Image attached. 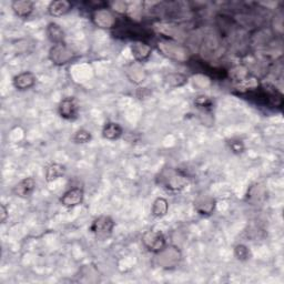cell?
Here are the masks:
<instances>
[{"mask_svg":"<svg viewBox=\"0 0 284 284\" xmlns=\"http://www.w3.org/2000/svg\"><path fill=\"white\" fill-rule=\"evenodd\" d=\"M13 84L17 90H28L36 84V76L32 72H21L14 78Z\"/></svg>","mask_w":284,"mask_h":284,"instance_id":"obj_10","label":"cell"},{"mask_svg":"<svg viewBox=\"0 0 284 284\" xmlns=\"http://www.w3.org/2000/svg\"><path fill=\"white\" fill-rule=\"evenodd\" d=\"M234 256L237 260L246 261L250 259V250L245 245H237L234 248Z\"/></svg>","mask_w":284,"mask_h":284,"instance_id":"obj_22","label":"cell"},{"mask_svg":"<svg viewBox=\"0 0 284 284\" xmlns=\"http://www.w3.org/2000/svg\"><path fill=\"white\" fill-rule=\"evenodd\" d=\"M84 190L81 188H72L68 190L60 199L61 205L66 208H73L83 204L84 201Z\"/></svg>","mask_w":284,"mask_h":284,"instance_id":"obj_9","label":"cell"},{"mask_svg":"<svg viewBox=\"0 0 284 284\" xmlns=\"http://www.w3.org/2000/svg\"><path fill=\"white\" fill-rule=\"evenodd\" d=\"M131 52L138 62H144L151 56V47L146 43L136 42L131 45Z\"/></svg>","mask_w":284,"mask_h":284,"instance_id":"obj_11","label":"cell"},{"mask_svg":"<svg viewBox=\"0 0 284 284\" xmlns=\"http://www.w3.org/2000/svg\"><path fill=\"white\" fill-rule=\"evenodd\" d=\"M194 207L200 214H211L216 207V200L209 195H201L195 200Z\"/></svg>","mask_w":284,"mask_h":284,"instance_id":"obj_13","label":"cell"},{"mask_svg":"<svg viewBox=\"0 0 284 284\" xmlns=\"http://www.w3.org/2000/svg\"><path fill=\"white\" fill-rule=\"evenodd\" d=\"M166 83L171 88H179V87H182L188 84V77L185 74L179 72L169 73L166 77Z\"/></svg>","mask_w":284,"mask_h":284,"instance_id":"obj_19","label":"cell"},{"mask_svg":"<svg viewBox=\"0 0 284 284\" xmlns=\"http://www.w3.org/2000/svg\"><path fill=\"white\" fill-rule=\"evenodd\" d=\"M156 47L162 52V55L177 61L188 60V49L182 45L177 44L171 40H159L156 43Z\"/></svg>","mask_w":284,"mask_h":284,"instance_id":"obj_2","label":"cell"},{"mask_svg":"<svg viewBox=\"0 0 284 284\" xmlns=\"http://www.w3.org/2000/svg\"><path fill=\"white\" fill-rule=\"evenodd\" d=\"M46 31H47V36L52 44H63L65 32H63L62 28L58 24H56V22H50L47 26V30Z\"/></svg>","mask_w":284,"mask_h":284,"instance_id":"obj_15","label":"cell"},{"mask_svg":"<svg viewBox=\"0 0 284 284\" xmlns=\"http://www.w3.org/2000/svg\"><path fill=\"white\" fill-rule=\"evenodd\" d=\"M73 51L65 44L54 45L49 50V59L57 66H63L73 59Z\"/></svg>","mask_w":284,"mask_h":284,"instance_id":"obj_4","label":"cell"},{"mask_svg":"<svg viewBox=\"0 0 284 284\" xmlns=\"http://www.w3.org/2000/svg\"><path fill=\"white\" fill-rule=\"evenodd\" d=\"M14 13L19 17V18L26 19L32 14L34 9V5L30 0H16L11 4Z\"/></svg>","mask_w":284,"mask_h":284,"instance_id":"obj_12","label":"cell"},{"mask_svg":"<svg viewBox=\"0 0 284 284\" xmlns=\"http://www.w3.org/2000/svg\"><path fill=\"white\" fill-rule=\"evenodd\" d=\"M66 168L60 164H51L46 168V180L47 182H52L57 180V179L65 176Z\"/></svg>","mask_w":284,"mask_h":284,"instance_id":"obj_16","label":"cell"},{"mask_svg":"<svg viewBox=\"0 0 284 284\" xmlns=\"http://www.w3.org/2000/svg\"><path fill=\"white\" fill-rule=\"evenodd\" d=\"M111 8L118 14H125L127 11V4L124 2H115L111 4Z\"/></svg>","mask_w":284,"mask_h":284,"instance_id":"obj_23","label":"cell"},{"mask_svg":"<svg viewBox=\"0 0 284 284\" xmlns=\"http://www.w3.org/2000/svg\"><path fill=\"white\" fill-rule=\"evenodd\" d=\"M8 218V210L7 208L5 207V205L0 206V220H2V222L4 223L6 220Z\"/></svg>","mask_w":284,"mask_h":284,"instance_id":"obj_25","label":"cell"},{"mask_svg":"<svg viewBox=\"0 0 284 284\" xmlns=\"http://www.w3.org/2000/svg\"><path fill=\"white\" fill-rule=\"evenodd\" d=\"M123 135V128L115 123H109L104 125L102 129V136L103 138L108 139V140H117Z\"/></svg>","mask_w":284,"mask_h":284,"instance_id":"obj_17","label":"cell"},{"mask_svg":"<svg viewBox=\"0 0 284 284\" xmlns=\"http://www.w3.org/2000/svg\"><path fill=\"white\" fill-rule=\"evenodd\" d=\"M92 136L91 133L86 130V129H80L78 130L76 133H74L73 136V141L76 143H80V144H84V143H88L91 141Z\"/></svg>","mask_w":284,"mask_h":284,"instance_id":"obj_20","label":"cell"},{"mask_svg":"<svg viewBox=\"0 0 284 284\" xmlns=\"http://www.w3.org/2000/svg\"><path fill=\"white\" fill-rule=\"evenodd\" d=\"M194 104L200 109L211 110L212 107H213V101L207 96H199V97L195 98Z\"/></svg>","mask_w":284,"mask_h":284,"instance_id":"obj_21","label":"cell"},{"mask_svg":"<svg viewBox=\"0 0 284 284\" xmlns=\"http://www.w3.org/2000/svg\"><path fill=\"white\" fill-rule=\"evenodd\" d=\"M142 243L150 252L160 253L166 249V239L160 231H147L142 235Z\"/></svg>","mask_w":284,"mask_h":284,"instance_id":"obj_5","label":"cell"},{"mask_svg":"<svg viewBox=\"0 0 284 284\" xmlns=\"http://www.w3.org/2000/svg\"><path fill=\"white\" fill-rule=\"evenodd\" d=\"M92 20L95 24L100 28H113L117 25V20H115L114 16L110 13L107 8L98 9L92 13Z\"/></svg>","mask_w":284,"mask_h":284,"instance_id":"obj_7","label":"cell"},{"mask_svg":"<svg viewBox=\"0 0 284 284\" xmlns=\"http://www.w3.org/2000/svg\"><path fill=\"white\" fill-rule=\"evenodd\" d=\"M34 188H36V181H34L33 178L29 177L22 179L21 181L17 183L13 189V192L18 198L27 199L32 194Z\"/></svg>","mask_w":284,"mask_h":284,"instance_id":"obj_8","label":"cell"},{"mask_svg":"<svg viewBox=\"0 0 284 284\" xmlns=\"http://www.w3.org/2000/svg\"><path fill=\"white\" fill-rule=\"evenodd\" d=\"M169 211V204L165 198H158L155 199L152 206L151 214L154 218H162Z\"/></svg>","mask_w":284,"mask_h":284,"instance_id":"obj_18","label":"cell"},{"mask_svg":"<svg viewBox=\"0 0 284 284\" xmlns=\"http://www.w3.org/2000/svg\"><path fill=\"white\" fill-rule=\"evenodd\" d=\"M78 104L73 98H65L58 107V112H59L60 117L66 120H76L78 118Z\"/></svg>","mask_w":284,"mask_h":284,"instance_id":"obj_6","label":"cell"},{"mask_svg":"<svg viewBox=\"0 0 284 284\" xmlns=\"http://www.w3.org/2000/svg\"><path fill=\"white\" fill-rule=\"evenodd\" d=\"M230 148L235 153H240L243 151V150H245V146H243V143L239 140H233L232 142H231Z\"/></svg>","mask_w":284,"mask_h":284,"instance_id":"obj_24","label":"cell"},{"mask_svg":"<svg viewBox=\"0 0 284 284\" xmlns=\"http://www.w3.org/2000/svg\"><path fill=\"white\" fill-rule=\"evenodd\" d=\"M159 183L169 191H180L189 183L188 177L176 169H165L159 175Z\"/></svg>","mask_w":284,"mask_h":284,"instance_id":"obj_1","label":"cell"},{"mask_svg":"<svg viewBox=\"0 0 284 284\" xmlns=\"http://www.w3.org/2000/svg\"><path fill=\"white\" fill-rule=\"evenodd\" d=\"M71 8H72V5L67 2V0H57V2H52L49 5L48 13L50 16L60 17L69 13Z\"/></svg>","mask_w":284,"mask_h":284,"instance_id":"obj_14","label":"cell"},{"mask_svg":"<svg viewBox=\"0 0 284 284\" xmlns=\"http://www.w3.org/2000/svg\"><path fill=\"white\" fill-rule=\"evenodd\" d=\"M114 228V222L111 217L109 216H101L97 218L92 222L90 231L96 235L97 239L106 240L111 235L112 230Z\"/></svg>","mask_w":284,"mask_h":284,"instance_id":"obj_3","label":"cell"}]
</instances>
